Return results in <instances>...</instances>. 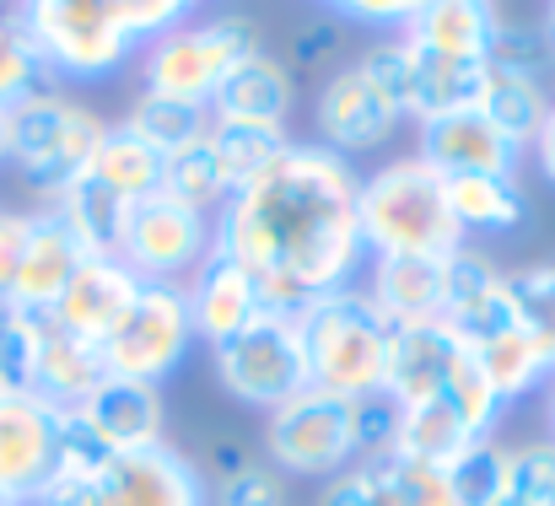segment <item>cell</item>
<instances>
[{
  "instance_id": "52a82bcc",
  "label": "cell",
  "mask_w": 555,
  "mask_h": 506,
  "mask_svg": "<svg viewBox=\"0 0 555 506\" xmlns=\"http://www.w3.org/2000/svg\"><path fill=\"white\" fill-rule=\"evenodd\" d=\"M103 130H108V125H103L87 103L65 98L60 87H43V92H33V98H22V103L11 108L5 163L22 172L43 199H54V194H65V189L87 172L98 141H103Z\"/></svg>"
},
{
  "instance_id": "d590c367",
  "label": "cell",
  "mask_w": 555,
  "mask_h": 506,
  "mask_svg": "<svg viewBox=\"0 0 555 506\" xmlns=\"http://www.w3.org/2000/svg\"><path fill=\"white\" fill-rule=\"evenodd\" d=\"M43 87H49V70H43V60H38L22 16L16 11H0V108L11 114L22 98H33Z\"/></svg>"
},
{
  "instance_id": "277c9868",
  "label": "cell",
  "mask_w": 555,
  "mask_h": 506,
  "mask_svg": "<svg viewBox=\"0 0 555 506\" xmlns=\"http://www.w3.org/2000/svg\"><path fill=\"white\" fill-rule=\"evenodd\" d=\"M297 329L308 350V377L319 393L367 399L383 393L388 355H393V324L372 308L367 291H330L297 308Z\"/></svg>"
},
{
  "instance_id": "5b68a950",
  "label": "cell",
  "mask_w": 555,
  "mask_h": 506,
  "mask_svg": "<svg viewBox=\"0 0 555 506\" xmlns=\"http://www.w3.org/2000/svg\"><path fill=\"white\" fill-rule=\"evenodd\" d=\"M254 54H259V33L248 16H237V11L189 16L173 33H163L141 49V92L210 114L221 81Z\"/></svg>"
},
{
  "instance_id": "d6a6232c",
  "label": "cell",
  "mask_w": 555,
  "mask_h": 506,
  "mask_svg": "<svg viewBox=\"0 0 555 506\" xmlns=\"http://www.w3.org/2000/svg\"><path fill=\"white\" fill-rule=\"evenodd\" d=\"M163 189H168L173 199L194 205L199 216H216V210L232 199V189H227V178H221V163H216V152H210L205 135L179 146V152L163 163Z\"/></svg>"
},
{
  "instance_id": "bcb514c9",
  "label": "cell",
  "mask_w": 555,
  "mask_h": 506,
  "mask_svg": "<svg viewBox=\"0 0 555 506\" xmlns=\"http://www.w3.org/2000/svg\"><path fill=\"white\" fill-rule=\"evenodd\" d=\"M529 157H534V168H540V178H545V183H555V108H551V119H545V130L534 135Z\"/></svg>"
},
{
  "instance_id": "d6986e66",
  "label": "cell",
  "mask_w": 555,
  "mask_h": 506,
  "mask_svg": "<svg viewBox=\"0 0 555 506\" xmlns=\"http://www.w3.org/2000/svg\"><path fill=\"white\" fill-rule=\"evenodd\" d=\"M81 243L65 232V221L43 205L33 210V232H27V248H22V264H16V281H11V297L5 308L16 313H33V319H49L54 302L65 297V286L76 281L81 270Z\"/></svg>"
},
{
  "instance_id": "7dc6e473",
  "label": "cell",
  "mask_w": 555,
  "mask_h": 506,
  "mask_svg": "<svg viewBox=\"0 0 555 506\" xmlns=\"http://www.w3.org/2000/svg\"><path fill=\"white\" fill-rule=\"evenodd\" d=\"M5 141H11V114L0 108V163H5Z\"/></svg>"
},
{
  "instance_id": "836d02e7",
  "label": "cell",
  "mask_w": 555,
  "mask_h": 506,
  "mask_svg": "<svg viewBox=\"0 0 555 506\" xmlns=\"http://www.w3.org/2000/svg\"><path fill=\"white\" fill-rule=\"evenodd\" d=\"M367 464L372 475L383 480V491H388L393 506H459L442 464H426V458H415L404 447H388V453H377Z\"/></svg>"
},
{
  "instance_id": "ba28073f",
  "label": "cell",
  "mask_w": 555,
  "mask_h": 506,
  "mask_svg": "<svg viewBox=\"0 0 555 506\" xmlns=\"http://www.w3.org/2000/svg\"><path fill=\"white\" fill-rule=\"evenodd\" d=\"M210 366H216V382L227 388V399L264 410V415H275L281 404H292L313 388L297 313H281V308H264L237 339L210 350Z\"/></svg>"
},
{
  "instance_id": "681fc988",
  "label": "cell",
  "mask_w": 555,
  "mask_h": 506,
  "mask_svg": "<svg viewBox=\"0 0 555 506\" xmlns=\"http://www.w3.org/2000/svg\"><path fill=\"white\" fill-rule=\"evenodd\" d=\"M540 27L551 33V43H555V5H551V11H545V22H540Z\"/></svg>"
},
{
  "instance_id": "ab89813d",
  "label": "cell",
  "mask_w": 555,
  "mask_h": 506,
  "mask_svg": "<svg viewBox=\"0 0 555 506\" xmlns=\"http://www.w3.org/2000/svg\"><path fill=\"white\" fill-rule=\"evenodd\" d=\"M513 302H518V324L545 345L555 361V264H529L513 275Z\"/></svg>"
},
{
  "instance_id": "4fadbf2b",
  "label": "cell",
  "mask_w": 555,
  "mask_h": 506,
  "mask_svg": "<svg viewBox=\"0 0 555 506\" xmlns=\"http://www.w3.org/2000/svg\"><path fill=\"white\" fill-rule=\"evenodd\" d=\"M399 125H404L399 98L383 92L357 60L324 76L319 103H313V130H319V146H330L335 157L351 163V157H362V152H377Z\"/></svg>"
},
{
  "instance_id": "9c48e42d",
  "label": "cell",
  "mask_w": 555,
  "mask_h": 506,
  "mask_svg": "<svg viewBox=\"0 0 555 506\" xmlns=\"http://www.w3.org/2000/svg\"><path fill=\"white\" fill-rule=\"evenodd\" d=\"M264 453H270L275 475H297V480L346 475L351 464H362L357 399L308 388L302 399H292L275 415H264Z\"/></svg>"
},
{
  "instance_id": "cb8c5ba5",
  "label": "cell",
  "mask_w": 555,
  "mask_h": 506,
  "mask_svg": "<svg viewBox=\"0 0 555 506\" xmlns=\"http://www.w3.org/2000/svg\"><path fill=\"white\" fill-rule=\"evenodd\" d=\"M367 297L393 329L442 319V259H367Z\"/></svg>"
},
{
  "instance_id": "484cf974",
  "label": "cell",
  "mask_w": 555,
  "mask_h": 506,
  "mask_svg": "<svg viewBox=\"0 0 555 506\" xmlns=\"http://www.w3.org/2000/svg\"><path fill=\"white\" fill-rule=\"evenodd\" d=\"M448 210L459 221V232H518L529 221V194L518 189V178H448Z\"/></svg>"
},
{
  "instance_id": "6da1fadb",
  "label": "cell",
  "mask_w": 555,
  "mask_h": 506,
  "mask_svg": "<svg viewBox=\"0 0 555 506\" xmlns=\"http://www.w3.org/2000/svg\"><path fill=\"white\" fill-rule=\"evenodd\" d=\"M362 172L319 141L292 152L216 210V259L254 275L264 308L297 313L313 297L351 291L367 270L357 226Z\"/></svg>"
},
{
  "instance_id": "7402d4cb",
  "label": "cell",
  "mask_w": 555,
  "mask_h": 506,
  "mask_svg": "<svg viewBox=\"0 0 555 506\" xmlns=\"http://www.w3.org/2000/svg\"><path fill=\"white\" fill-rule=\"evenodd\" d=\"M292 108H297V76H292V65L259 49L254 60H243V65L221 81V92H216V103H210V119H237V125L286 130Z\"/></svg>"
},
{
  "instance_id": "3957f363",
  "label": "cell",
  "mask_w": 555,
  "mask_h": 506,
  "mask_svg": "<svg viewBox=\"0 0 555 506\" xmlns=\"http://www.w3.org/2000/svg\"><path fill=\"white\" fill-rule=\"evenodd\" d=\"M357 226L367 259H448L464 248V232L448 210V178L415 152L362 178Z\"/></svg>"
},
{
  "instance_id": "4dcf8cb0",
  "label": "cell",
  "mask_w": 555,
  "mask_h": 506,
  "mask_svg": "<svg viewBox=\"0 0 555 506\" xmlns=\"http://www.w3.org/2000/svg\"><path fill=\"white\" fill-rule=\"evenodd\" d=\"M555 98H551V81H529V76H502V70H491V81H486V98H480V114L502 130V135H513L524 152L534 146V135L545 130V119H551Z\"/></svg>"
},
{
  "instance_id": "2e32d148",
  "label": "cell",
  "mask_w": 555,
  "mask_h": 506,
  "mask_svg": "<svg viewBox=\"0 0 555 506\" xmlns=\"http://www.w3.org/2000/svg\"><path fill=\"white\" fill-rule=\"evenodd\" d=\"M76 426L103 447V453H135V447H157L168 442V410H163V388L135 382V377H103L76 410Z\"/></svg>"
},
{
  "instance_id": "603a6c76",
  "label": "cell",
  "mask_w": 555,
  "mask_h": 506,
  "mask_svg": "<svg viewBox=\"0 0 555 506\" xmlns=\"http://www.w3.org/2000/svg\"><path fill=\"white\" fill-rule=\"evenodd\" d=\"M502 11L486 0H426L410 22V43L448 54V60H486L491 65V43H496Z\"/></svg>"
},
{
  "instance_id": "ac0fdd59",
  "label": "cell",
  "mask_w": 555,
  "mask_h": 506,
  "mask_svg": "<svg viewBox=\"0 0 555 506\" xmlns=\"http://www.w3.org/2000/svg\"><path fill=\"white\" fill-rule=\"evenodd\" d=\"M469 339L459 329H448L442 319H426V324H404L393 329V355H388V377H383V393L399 404V410H421V404H442V388H448V372L459 361Z\"/></svg>"
},
{
  "instance_id": "74e56055",
  "label": "cell",
  "mask_w": 555,
  "mask_h": 506,
  "mask_svg": "<svg viewBox=\"0 0 555 506\" xmlns=\"http://www.w3.org/2000/svg\"><path fill=\"white\" fill-rule=\"evenodd\" d=\"M49 319L0 308V388L11 393H33V372H38V350H43Z\"/></svg>"
},
{
  "instance_id": "f1b7e54d",
  "label": "cell",
  "mask_w": 555,
  "mask_h": 506,
  "mask_svg": "<svg viewBox=\"0 0 555 506\" xmlns=\"http://www.w3.org/2000/svg\"><path fill=\"white\" fill-rule=\"evenodd\" d=\"M87 178L103 183L108 194H119L125 205H135V199L163 189V157L146 141H135L125 125H108L98 152H92V163H87Z\"/></svg>"
},
{
  "instance_id": "9a60e30c",
  "label": "cell",
  "mask_w": 555,
  "mask_h": 506,
  "mask_svg": "<svg viewBox=\"0 0 555 506\" xmlns=\"http://www.w3.org/2000/svg\"><path fill=\"white\" fill-rule=\"evenodd\" d=\"M141 286L146 281L130 264H119L114 254H87L76 281L65 286V297L54 302L49 324L65 329L70 339H81V345H92V350H103L108 339L119 335V324L130 319Z\"/></svg>"
},
{
  "instance_id": "4316f807",
  "label": "cell",
  "mask_w": 555,
  "mask_h": 506,
  "mask_svg": "<svg viewBox=\"0 0 555 506\" xmlns=\"http://www.w3.org/2000/svg\"><path fill=\"white\" fill-rule=\"evenodd\" d=\"M475 355H480V366H486V377H491V388H496L502 404L529 399V393H540V388L555 382V361L524 324L507 329V335L486 339V345H475Z\"/></svg>"
},
{
  "instance_id": "f6af8a7d",
  "label": "cell",
  "mask_w": 555,
  "mask_h": 506,
  "mask_svg": "<svg viewBox=\"0 0 555 506\" xmlns=\"http://www.w3.org/2000/svg\"><path fill=\"white\" fill-rule=\"evenodd\" d=\"M27 232H33V210H0V308L11 297V281H16V264H22V248H27Z\"/></svg>"
},
{
  "instance_id": "f907efd6",
  "label": "cell",
  "mask_w": 555,
  "mask_h": 506,
  "mask_svg": "<svg viewBox=\"0 0 555 506\" xmlns=\"http://www.w3.org/2000/svg\"><path fill=\"white\" fill-rule=\"evenodd\" d=\"M496 506H529V502H524V496H513V491H507V496H502V502H496Z\"/></svg>"
},
{
  "instance_id": "f546056e",
  "label": "cell",
  "mask_w": 555,
  "mask_h": 506,
  "mask_svg": "<svg viewBox=\"0 0 555 506\" xmlns=\"http://www.w3.org/2000/svg\"><path fill=\"white\" fill-rule=\"evenodd\" d=\"M49 210L65 221V232L81 243V254H114L119 248V232H125V216H130V205L119 194H108L103 183H92L87 172L65 194H54Z\"/></svg>"
},
{
  "instance_id": "d4e9b609",
  "label": "cell",
  "mask_w": 555,
  "mask_h": 506,
  "mask_svg": "<svg viewBox=\"0 0 555 506\" xmlns=\"http://www.w3.org/2000/svg\"><path fill=\"white\" fill-rule=\"evenodd\" d=\"M103 377H108L103 350L70 339L65 329H54V324L43 329L38 372H33V393H38V399H49V404H60V410H76Z\"/></svg>"
},
{
  "instance_id": "60d3db41",
  "label": "cell",
  "mask_w": 555,
  "mask_h": 506,
  "mask_svg": "<svg viewBox=\"0 0 555 506\" xmlns=\"http://www.w3.org/2000/svg\"><path fill=\"white\" fill-rule=\"evenodd\" d=\"M513 496H524L529 506H555V442H529L513 447Z\"/></svg>"
},
{
  "instance_id": "30bf717a",
  "label": "cell",
  "mask_w": 555,
  "mask_h": 506,
  "mask_svg": "<svg viewBox=\"0 0 555 506\" xmlns=\"http://www.w3.org/2000/svg\"><path fill=\"white\" fill-rule=\"evenodd\" d=\"M210 254H216V216H199L168 189L130 205L114 248V259L130 264L141 281H173V286H184V275H194Z\"/></svg>"
},
{
  "instance_id": "8d00e7d4",
  "label": "cell",
  "mask_w": 555,
  "mask_h": 506,
  "mask_svg": "<svg viewBox=\"0 0 555 506\" xmlns=\"http://www.w3.org/2000/svg\"><path fill=\"white\" fill-rule=\"evenodd\" d=\"M555 65V43L540 22H507L496 27V43H491V70L502 76H529V81H551Z\"/></svg>"
},
{
  "instance_id": "5bb4252c",
  "label": "cell",
  "mask_w": 555,
  "mask_h": 506,
  "mask_svg": "<svg viewBox=\"0 0 555 506\" xmlns=\"http://www.w3.org/2000/svg\"><path fill=\"white\" fill-rule=\"evenodd\" d=\"M442 324L459 329L469 345L518 329V302H513V275L480 254V248H459L442 259Z\"/></svg>"
},
{
  "instance_id": "f35d334b",
  "label": "cell",
  "mask_w": 555,
  "mask_h": 506,
  "mask_svg": "<svg viewBox=\"0 0 555 506\" xmlns=\"http://www.w3.org/2000/svg\"><path fill=\"white\" fill-rule=\"evenodd\" d=\"M210 506H286V475H275L270 464L237 458L210 485Z\"/></svg>"
},
{
  "instance_id": "c3c4849f",
  "label": "cell",
  "mask_w": 555,
  "mask_h": 506,
  "mask_svg": "<svg viewBox=\"0 0 555 506\" xmlns=\"http://www.w3.org/2000/svg\"><path fill=\"white\" fill-rule=\"evenodd\" d=\"M545 420H551V442H555V382H551V404H545Z\"/></svg>"
},
{
  "instance_id": "b9f144b4",
  "label": "cell",
  "mask_w": 555,
  "mask_h": 506,
  "mask_svg": "<svg viewBox=\"0 0 555 506\" xmlns=\"http://www.w3.org/2000/svg\"><path fill=\"white\" fill-rule=\"evenodd\" d=\"M393 437H399V404H393L388 393L357 399V442H362V464L377 458V453H388Z\"/></svg>"
},
{
  "instance_id": "7c38bea8",
  "label": "cell",
  "mask_w": 555,
  "mask_h": 506,
  "mask_svg": "<svg viewBox=\"0 0 555 506\" xmlns=\"http://www.w3.org/2000/svg\"><path fill=\"white\" fill-rule=\"evenodd\" d=\"M70 431V410L0 388V506H38L60 447Z\"/></svg>"
},
{
  "instance_id": "8fae6325",
  "label": "cell",
  "mask_w": 555,
  "mask_h": 506,
  "mask_svg": "<svg viewBox=\"0 0 555 506\" xmlns=\"http://www.w3.org/2000/svg\"><path fill=\"white\" fill-rule=\"evenodd\" d=\"M194 350V319H189V291L173 281H146L130 319L119 324V335L103 345V366L114 377H135L163 388L184 355Z\"/></svg>"
},
{
  "instance_id": "e0dca14e",
  "label": "cell",
  "mask_w": 555,
  "mask_h": 506,
  "mask_svg": "<svg viewBox=\"0 0 555 506\" xmlns=\"http://www.w3.org/2000/svg\"><path fill=\"white\" fill-rule=\"evenodd\" d=\"M415 157L431 163L442 178H464V172H480V178H518V168H524L529 152H524L513 135H502L480 108H464V114H448V119L421 125Z\"/></svg>"
},
{
  "instance_id": "7bdbcfd3",
  "label": "cell",
  "mask_w": 555,
  "mask_h": 506,
  "mask_svg": "<svg viewBox=\"0 0 555 506\" xmlns=\"http://www.w3.org/2000/svg\"><path fill=\"white\" fill-rule=\"evenodd\" d=\"M330 11L340 22H357V27H377V33L404 38L410 22H415V11H421V0H346V5H330Z\"/></svg>"
},
{
  "instance_id": "44dd1931",
  "label": "cell",
  "mask_w": 555,
  "mask_h": 506,
  "mask_svg": "<svg viewBox=\"0 0 555 506\" xmlns=\"http://www.w3.org/2000/svg\"><path fill=\"white\" fill-rule=\"evenodd\" d=\"M189 291V319H194V339H205L210 350H221L227 339H237L259 313H264V297L254 286V275H243L237 264L227 259H205L194 270Z\"/></svg>"
},
{
  "instance_id": "83f0119b",
  "label": "cell",
  "mask_w": 555,
  "mask_h": 506,
  "mask_svg": "<svg viewBox=\"0 0 555 506\" xmlns=\"http://www.w3.org/2000/svg\"><path fill=\"white\" fill-rule=\"evenodd\" d=\"M205 141H210V152H216L221 178H227L232 194L248 189L254 178H264L292 152V130H264V125H237V119H210Z\"/></svg>"
},
{
  "instance_id": "e575fe53",
  "label": "cell",
  "mask_w": 555,
  "mask_h": 506,
  "mask_svg": "<svg viewBox=\"0 0 555 506\" xmlns=\"http://www.w3.org/2000/svg\"><path fill=\"white\" fill-rule=\"evenodd\" d=\"M448 485H453L459 506H496L513 485V447L496 442V437L475 442L464 458L448 464Z\"/></svg>"
},
{
  "instance_id": "8992f818",
  "label": "cell",
  "mask_w": 555,
  "mask_h": 506,
  "mask_svg": "<svg viewBox=\"0 0 555 506\" xmlns=\"http://www.w3.org/2000/svg\"><path fill=\"white\" fill-rule=\"evenodd\" d=\"M49 81H108L141 38L125 22V0H33L16 5Z\"/></svg>"
},
{
  "instance_id": "1f68e13d",
  "label": "cell",
  "mask_w": 555,
  "mask_h": 506,
  "mask_svg": "<svg viewBox=\"0 0 555 506\" xmlns=\"http://www.w3.org/2000/svg\"><path fill=\"white\" fill-rule=\"evenodd\" d=\"M119 125H125L135 141H146V146L168 163L179 146L199 141V135L210 130V114H205V108H184V103H163V98H146V92H141Z\"/></svg>"
},
{
  "instance_id": "ee69618b",
  "label": "cell",
  "mask_w": 555,
  "mask_h": 506,
  "mask_svg": "<svg viewBox=\"0 0 555 506\" xmlns=\"http://www.w3.org/2000/svg\"><path fill=\"white\" fill-rule=\"evenodd\" d=\"M319 506H393V502H388L383 480L372 475V464H351L346 475L324 480V491H319Z\"/></svg>"
},
{
  "instance_id": "7a4b0ae2",
  "label": "cell",
  "mask_w": 555,
  "mask_h": 506,
  "mask_svg": "<svg viewBox=\"0 0 555 506\" xmlns=\"http://www.w3.org/2000/svg\"><path fill=\"white\" fill-rule=\"evenodd\" d=\"M38 506H210V480L173 442L103 453L81 426H70Z\"/></svg>"
},
{
  "instance_id": "ffe728a7",
  "label": "cell",
  "mask_w": 555,
  "mask_h": 506,
  "mask_svg": "<svg viewBox=\"0 0 555 506\" xmlns=\"http://www.w3.org/2000/svg\"><path fill=\"white\" fill-rule=\"evenodd\" d=\"M404 119L421 130L431 119H448V114H464V108H480L486 98V81H491V65L486 60H448V54H431V49H415L404 38Z\"/></svg>"
}]
</instances>
